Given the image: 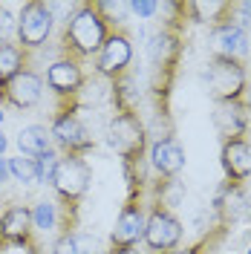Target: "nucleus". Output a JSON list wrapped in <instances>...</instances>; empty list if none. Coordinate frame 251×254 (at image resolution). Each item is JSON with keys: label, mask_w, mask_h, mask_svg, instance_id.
<instances>
[{"label": "nucleus", "mask_w": 251, "mask_h": 254, "mask_svg": "<svg viewBox=\"0 0 251 254\" xmlns=\"http://www.w3.org/2000/svg\"><path fill=\"white\" fill-rule=\"evenodd\" d=\"M144 199H127L122 205V214L116 220V228L110 234V246H139V240H144Z\"/></svg>", "instance_id": "f8f14e48"}, {"label": "nucleus", "mask_w": 251, "mask_h": 254, "mask_svg": "<svg viewBox=\"0 0 251 254\" xmlns=\"http://www.w3.org/2000/svg\"><path fill=\"white\" fill-rule=\"evenodd\" d=\"M150 165L162 179H173L185 168V150L176 136H162L150 144Z\"/></svg>", "instance_id": "2eb2a0df"}, {"label": "nucleus", "mask_w": 251, "mask_h": 254, "mask_svg": "<svg viewBox=\"0 0 251 254\" xmlns=\"http://www.w3.org/2000/svg\"><path fill=\"white\" fill-rule=\"evenodd\" d=\"M113 26L107 23V17L101 15L98 0H81L75 3V9L69 12V17L63 20L61 32V58H72V61H87L101 52L107 35Z\"/></svg>", "instance_id": "f03ea898"}, {"label": "nucleus", "mask_w": 251, "mask_h": 254, "mask_svg": "<svg viewBox=\"0 0 251 254\" xmlns=\"http://www.w3.org/2000/svg\"><path fill=\"white\" fill-rule=\"evenodd\" d=\"M127 6H130L133 15H139V17H153L159 12V3H153V0H130Z\"/></svg>", "instance_id": "a878e982"}, {"label": "nucleus", "mask_w": 251, "mask_h": 254, "mask_svg": "<svg viewBox=\"0 0 251 254\" xmlns=\"http://www.w3.org/2000/svg\"><path fill=\"white\" fill-rule=\"evenodd\" d=\"M55 26V17H52V6L44 0H29L20 6V15H17V47L23 49L26 55L41 49L49 41Z\"/></svg>", "instance_id": "423d86ee"}, {"label": "nucleus", "mask_w": 251, "mask_h": 254, "mask_svg": "<svg viewBox=\"0 0 251 254\" xmlns=\"http://www.w3.org/2000/svg\"><path fill=\"white\" fill-rule=\"evenodd\" d=\"M52 254H95V240L90 234H81V231L61 234L52 246Z\"/></svg>", "instance_id": "aec40b11"}, {"label": "nucleus", "mask_w": 251, "mask_h": 254, "mask_svg": "<svg viewBox=\"0 0 251 254\" xmlns=\"http://www.w3.org/2000/svg\"><path fill=\"white\" fill-rule=\"evenodd\" d=\"M246 254H251V249H249V252H246Z\"/></svg>", "instance_id": "2f4dec72"}, {"label": "nucleus", "mask_w": 251, "mask_h": 254, "mask_svg": "<svg viewBox=\"0 0 251 254\" xmlns=\"http://www.w3.org/2000/svg\"><path fill=\"white\" fill-rule=\"evenodd\" d=\"M107 144L122 159V168H141L147 150V130L139 113H116L107 125Z\"/></svg>", "instance_id": "20e7f679"}, {"label": "nucleus", "mask_w": 251, "mask_h": 254, "mask_svg": "<svg viewBox=\"0 0 251 254\" xmlns=\"http://www.w3.org/2000/svg\"><path fill=\"white\" fill-rule=\"evenodd\" d=\"M185 0L176 3V17H171L159 32L150 35L147 41V61H150V95L156 104L159 116H168V104H171L173 81L179 72V61H182V29H185Z\"/></svg>", "instance_id": "f257e3e1"}, {"label": "nucleus", "mask_w": 251, "mask_h": 254, "mask_svg": "<svg viewBox=\"0 0 251 254\" xmlns=\"http://www.w3.org/2000/svg\"><path fill=\"white\" fill-rule=\"evenodd\" d=\"M9 176L17 179V182H23V185H32V182H38V162L29 156L9 159Z\"/></svg>", "instance_id": "4be33fe9"}, {"label": "nucleus", "mask_w": 251, "mask_h": 254, "mask_svg": "<svg viewBox=\"0 0 251 254\" xmlns=\"http://www.w3.org/2000/svg\"><path fill=\"white\" fill-rule=\"evenodd\" d=\"M0 243L32 249L35 246V225H32V208L26 205H9L0 214Z\"/></svg>", "instance_id": "9b49d317"}, {"label": "nucleus", "mask_w": 251, "mask_h": 254, "mask_svg": "<svg viewBox=\"0 0 251 254\" xmlns=\"http://www.w3.org/2000/svg\"><path fill=\"white\" fill-rule=\"evenodd\" d=\"M107 254H141L139 246H110Z\"/></svg>", "instance_id": "bb28decb"}, {"label": "nucleus", "mask_w": 251, "mask_h": 254, "mask_svg": "<svg viewBox=\"0 0 251 254\" xmlns=\"http://www.w3.org/2000/svg\"><path fill=\"white\" fill-rule=\"evenodd\" d=\"M153 202H159L162 208H179L185 202V182L179 179V176H173V179H162L159 176V182L153 185Z\"/></svg>", "instance_id": "6ab92c4d"}, {"label": "nucleus", "mask_w": 251, "mask_h": 254, "mask_svg": "<svg viewBox=\"0 0 251 254\" xmlns=\"http://www.w3.org/2000/svg\"><path fill=\"white\" fill-rule=\"evenodd\" d=\"M49 136L63 150V156H87L90 150H95V139L90 136L87 125L81 122L78 104H58V110L49 122Z\"/></svg>", "instance_id": "39448f33"}, {"label": "nucleus", "mask_w": 251, "mask_h": 254, "mask_svg": "<svg viewBox=\"0 0 251 254\" xmlns=\"http://www.w3.org/2000/svg\"><path fill=\"white\" fill-rule=\"evenodd\" d=\"M182 220L162 208L159 202H150L147 205V222H144V246L150 252H171V249H179V240H182Z\"/></svg>", "instance_id": "0eeeda50"}, {"label": "nucleus", "mask_w": 251, "mask_h": 254, "mask_svg": "<svg viewBox=\"0 0 251 254\" xmlns=\"http://www.w3.org/2000/svg\"><path fill=\"white\" fill-rule=\"evenodd\" d=\"M3 116H6V113H3V107H0V125H3Z\"/></svg>", "instance_id": "7c9ffc66"}, {"label": "nucleus", "mask_w": 251, "mask_h": 254, "mask_svg": "<svg viewBox=\"0 0 251 254\" xmlns=\"http://www.w3.org/2000/svg\"><path fill=\"white\" fill-rule=\"evenodd\" d=\"M249 104L246 101H225V104H214V127L220 142L225 139H246L249 133Z\"/></svg>", "instance_id": "4468645a"}, {"label": "nucleus", "mask_w": 251, "mask_h": 254, "mask_svg": "<svg viewBox=\"0 0 251 254\" xmlns=\"http://www.w3.org/2000/svg\"><path fill=\"white\" fill-rule=\"evenodd\" d=\"M17 29V17L9 12L6 3H0V44H9V38L15 35Z\"/></svg>", "instance_id": "393cba45"}, {"label": "nucleus", "mask_w": 251, "mask_h": 254, "mask_svg": "<svg viewBox=\"0 0 251 254\" xmlns=\"http://www.w3.org/2000/svg\"><path fill=\"white\" fill-rule=\"evenodd\" d=\"M246 104H249V113H251V81H249V90H246Z\"/></svg>", "instance_id": "c756f323"}, {"label": "nucleus", "mask_w": 251, "mask_h": 254, "mask_svg": "<svg viewBox=\"0 0 251 254\" xmlns=\"http://www.w3.org/2000/svg\"><path fill=\"white\" fill-rule=\"evenodd\" d=\"M6 144H9V142H6V136H3V130H0V156L6 153Z\"/></svg>", "instance_id": "c85d7f7f"}, {"label": "nucleus", "mask_w": 251, "mask_h": 254, "mask_svg": "<svg viewBox=\"0 0 251 254\" xmlns=\"http://www.w3.org/2000/svg\"><path fill=\"white\" fill-rule=\"evenodd\" d=\"M249 81L251 78H249V69H246V61L225 58V55H211L208 58L205 84H208V95L214 98V104L246 101Z\"/></svg>", "instance_id": "7ed1b4c3"}, {"label": "nucleus", "mask_w": 251, "mask_h": 254, "mask_svg": "<svg viewBox=\"0 0 251 254\" xmlns=\"http://www.w3.org/2000/svg\"><path fill=\"white\" fill-rule=\"evenodd\" d=\"M58 153H55V147L52 150H47L44 156H38L35 162H38V182H52V174H55V165H58Z\"/></svg>", "instance_id": "b1692460"}, {"label": "nucleus", "mask_w": 251, "mask_h": 254, "mask_svg": "<svg viewBox=\"0 0 251 254\" xmlns=\"http://www.w3.org/2000/svg\"><path fill=\"white\" fill-rule=\"evenodd\" d=\"M9 179V159L6 156H0V185Z\"/></svg>", "instance_id": "cd10ccee"}, {"label": "nucleus", "mask_w": 251, "mask_h": 254, "mask_svg": "<svg viewBox=\"0 0 251 254\" xmlns=\"http://www.w3.org/2000/svg\"><path fill=\"white\" fill-rule=\"evenodd\" d=\"M26 61H29V55L17 44H0V87L6 81H12L17 72H23Z\"/></svg>", "instance_id": "a211bd4d"}, {"label": "nucleus", "mask_w": 251, "mask_h": 254, "mask_svg": "<svg viewBox=\"0 0 251 254\" xmlns=\"http://www.w3.org/2000/svg\"><path fill=\"white\" fill-rule=\"evenodd\" d=\"M133 61V44H130V35L125 32V26H116L107 35L101 52L95 55V75L98 78L116 81L127 75V66Z\"/></svg>", "instance_id": "1a4fd4ad"}, {"label": "nucleus", "mask_w": 251, "mask_h": 254, "mask_svg": "<svg viewBox=\"0 0 251 254\" xmlns=\"http://www.w3.org/2000/svg\"><path fill=\"white\" fill-rule=\"evenodd\" d=\"M211 47L214 55H225V58H237L243 61L249 55V32L237 23H222L211 29Z\"/></svg>", "instance_id": "dca6fc26"}, {"label": "nucleus", "mask_w": 251, "mask_h": 254, "mask_svg": "<svg viewBox=\"0 0 251 254\" xmlns=\"http://www.w3.org/2000/svg\"><path fill=\"white\" fill-rule=\"evenodd\" d=\"M44 95V78L35 69H23L17 72L12 81H6L0 87V107H15V110H32Z\"/></svg>", "instance_id": "9d476101"}, {"label": "nucleus", "mask_w": 251, "mask_h": 254, "mask_svg": "<svg viewBox=\"0 0 251 254\" xmlns=\"http://www.w3.org/2000/svg\"><path fill=\"white\" fill-rule=\"evenodd\" d=\"M17 147H20V156L38 159L44 156L47 150H52V136H49V127L44 125H29L17 133Z\"/></svg>", "instance_id": "f3484780"}, {"label": "nucleus", "mask_w": 251, "mask_h": 254, "mask_svg": "<svg viewBox=\"0 0 251 254\" xmlns=\"http://www.w3.org/2000/svg\"><path fill=\"white\" fill-rule=\"evenodd\" d=\"M220 165L225 182H246L251 179V139H225L220 144Z\"/></svg>", "instance_id": "ddd939ff"}, {"label": "nucleus", "mask_w": 251, "mask_h": 254, "mask_svg": "<svg viewBox=\"0 0 251 254\" xmlns=\"http://www.w3.org/2000/svg\"><path fill=\"white\" fill-rule=\"evenodd\" d=\"M225 228H228V225H222V222H220V225H217V234H205V237L196 240L193 246H185V249H171V252H162V254H205V252H208V246H211L214 240L225 234Z\"/></svg>", "instance_id": "5701e85b"}, {"label": "nucleus", "mask_w": 251, "mask_h": 254, "mask_svg": "<svg viewBox=\"0 0 251 254\" xmlns=\"http://www.w3.org/2000/svg\"><path fill=\"white\" fill-rule=\"evenodd\" d=\"M87 81L90 78H87L81 61H72V58H58L47 69V84L58 95V104H78L81 107V93H84Z\"/></svg>", "instance_id": "6e6552de"}, {"label": "nucleus", "mask_w": 251, "mask_h": 254, "mask_svg": "<svg viewBox=\"0 0 251 254\" xmlns=\"http://www.w3.org/2000/svg\"><path fill=\"white\" fill-rule=\"evenodd\" d=\"M32 225H35V231H52V228H58V205L49 202V199H41L38 205L32 208Z\"/></svg>", "instance_id": "412c9836"}]
</instances>
